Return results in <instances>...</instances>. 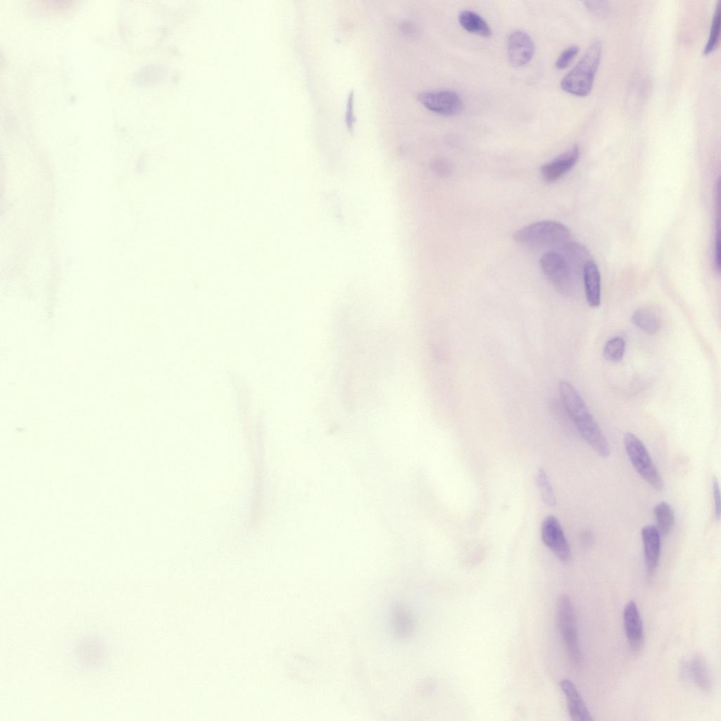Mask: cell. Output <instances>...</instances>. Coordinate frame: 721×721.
Masks as SVG:
<instances>
[{
	"mask_svg": "<svg viewBox=\"0 0 721 721\" xmlns=\"http://www.w3.org/2000/svg\"><path fill=\"white\" fill-rule=\"evenodd\" d=\"M601 53V42L594 41L576 65L563 77L560 82L561 88L575 96L588 95L594 84Z\"/></svg>",
	"mask_w": 721,
	"mask_h": 721,
	"instance_id": "cell-2",
	"label": "cell"
},
{
	"mask_svg": "<svg viewBox=\"0 0 721 721\" xmlns=\"http://www.w3.org/2000/svg\"><path fill=\"white\" fill-rule=\"evenodd\" d=\"M560 686L566 697L570 718L575 721L594 720L574 683L569 679H563L560 682Z\"/></svg>",
	"mask_w": 721,
	"mask_h": 721,
	"instance_id": "cell-13",
	"label": "cell"
},
{
	"mask_svg": "<svg viewBox=\"0 0 721 721\" xmlns=\"http://www.w3.org/2000/svg\"><path fill=\"white\" fill-rule=\"evenodd\" d=\"M721 2L717 1L714 13L713 15L710 30L706 46L703 49V54L711 53L718 45L720 41V24H721Z\"/></svg>",
	"mask_w": 721,
	"mask_h": 721,
	"instance_id": "cell-20",
	"label": "cell"
},
{
	"mask_svg": "<svg viewBox=\"0 0 721 721\" xmlns=\"http://www.w3.org/2000/svg\"><path fill=\"white\" fill-rule=\"evenodd\" d=\"M582 277L588 304L593 308L598 307L601 303V275L592 259L584 265Z\"/></svg>",
	"mask_w": 721,
	"mask_h": 721,
	"instance_id": "cell-15",
	"label": "cell"
},
{
	"mask_svg": "<svg viewBox=\"0 0 721 721\" xmlns=\"http://www.w3.org/2000/svg\"><path fill=\"white\" fill-rule=\"evenodd\" d=\"M556 251L563 256L577 279L582 277L584 265L591 259L586 246L579 242L569 240Z\"/></svg>",
	"mask_w": 721,
	"mask_h": 721,
	"instance_id": "cell-14",
	"label": "cell"
},
{
	"mask_svg": "<svg viewBox=\"0 0 721 721\" xmlns=\"http://www.w3.org/2000/svg\"><path fill=\"white\" fill-rule=\"evenodd\" d=\"M641 537L646 574L652 577L660 558V534L656 526L650 525L642 528Z\"/></svg>",
	"mask_w": 721,
	"mask_h": 721,
	"instance_id": "cell-12",
	"label": "cell"
},
{
	"mask_svg": "<svg viewBox=\"0 0 721 721\" xmlns=\"http://www.w3.org/2000/svg\"><path fill=\"white\" fill-rule=\"evenodd\" d=\"M418 100L430 111L446 116L455 115L463 108L460 96L451 90L424 92L418 95Z\"/></svg>",
	"mask_w": 721,
	"mask_h": 721,
	"instance_id": "cell-8",
	"label": "cell"
},
{
	"mask_svg": "<svg viewBox=\"0 0 721 721\" xmlns=\"http://www.w3.org/2000/svg\"><path fill=\"white\" fill-rule=\"evenodd\" d=\"M557 622L570 660L573 666L579 670L583 658L576 627V616L572 602L565 594H561L558 599Z\"/></svg>",
	"mask_w": 721,
	"mask_h": 721,
	"instance_id": "cell-4",
	"label": "cell"
},
{
	"mask_svg": "<svg viewBox=\"0 0 721 721\" xmlns=\"http://www.w3.org/2000/svg\"><path fill=\"white\" fill-rule=\"evenodd\" d=\"M558 390L564 408L582 438L594 434L599 426L577 390L565 380L559 382Z\"/></svg>",
	"mask_w": 721,
	"mask_h": 721,
	"instance_id": "cell-3",
	"label": "cell"
},
{
	"mask_svg": "<svg viewBox=\"0 0 721 721\" xmlns=\"http://www.w3.org/2000/svg\"><path fill=\"white\" fill-rule=\"evenodd\" d=\"M432 170L438 175L445 176L449 173V166L441 161H435L431 165Z\"/></svg>",
	"mask_w": 721,
	"mask_h": 721,
	"instance_id": "cell-27",
	"label": "cell"
},
{
	"mask_svg": "<svg viewBox=\"0 0 721 721\" xmlns=\"http://www.w3.org/2000/svg\"><path fill=\"white\" fill-rule=\"evenodd\" d=\"M715 209L717 212V220H720V182L718 179L715 186Z\"/></svg>",
	"mask_w": 721,
	"mask_h": 721,
	"instance_id": "cell-28",
	"label": "cell"
},
{
	"mask_svg": "<svg viewBox=\"0 0 721 721\" xmlns=\"http://www.w3.org/2000/svg\"><path fill=\"white\" fill-rule=\"evenodd\" d=\"M507 53L509 62L514 67L527 64L533 57L534 44L530 36L524 31L512 32L507 40Z\"/></svg>",
	"mask_w": 721,
	"mask_h": 721,
	"instance_id": "cell-9",
	"label": "cell"
},
{
	"mask_svg": "<svg viewBox=\"0 0 721 721\" xmlns=\"http://www.w3.org/2000/svg\"><path fill=\"white\" fill-rule=\"evenodd\" d=\"M537 483L541 491V499L547 505L554 506L556 504V497L553 487L543 469H539L538 470Z\"/></svg>",
	"mask_w": 721,
	"mask_h": 721,
	"instance_id": "cell-22",
	"label": "cell"
},
{
	"mask_svg": "<svg viewBox=\"0 0 721 721\" xmlns=\"http://www.w3.org/2000/svg\"><path fill=\"white\" fill-rule=\"evenodd\" d=\"M715 227L716 230L714 244V265L717 272H720L721 265L720 220H716Z\"/></svg>",
	"mask_w": 721,
	"mask_h": 721,
	"instance_id": "cell-24",
	"label": "cell"
},
{
	"mask_svg": "<svg viewBox=\"0 0 721 721\" xmlns=\"http://www.w3.org/2000/svg\"><path fill=\"white\" fill-rule=\"evenodd\" d=\"M625 342L622 337H615L609 339L603 348V356L613 363L620 361L625 353Z\"/></svg>",
	"mask_w": 721,
	"mask_h": 721,
	"instance_id": "cell-21",
	"label": "cell"
},
{
	"mask_svg": "<svg viewBox=\"0 0 721 721\" xmlns=\"http://www.w3.org/2000/svg\"><path fill=\"white\" fill-rule=\"evenodd\" d=\"M579 156L577 145H574L552 161L544 164L540 170L542 178L546 182H553L560 179L577 163Z\"/></svg>",
	"mask_w": 721,
	"mask_h": 721,
	"instance_id": "cell-10",
	"label": "cell"
},
{
	"mask_svg": "<svg viewBox=\"0 0 721 721\" xmlns=\"http://www.w3.org/2000/svg\"><path fill=\"white\" fill-rule=\"evenodd\" d=\"M460 25L468 32L488 37L491 30L487 22L479 14L470 10L461 11L458 15Z\"/></svg>",
	"mask_w": 721,
	"mask_h": 721,
	"instance_id": "cell-18",
	"label": "cell"
},
{
	"mask_svg": "<svg viewBox=\"0 0 721 721\" xmlns=\"http://www.w3.org/2000/svg\"><path fill=\"white\" fill-rule=\"evenodd\" d=\"M713 497L714 502V510L715 515L717 520L720 518L721 512V504H720V491L719 482L716 477H714L713 480Z\"/></svg>",
	"mask_w": 721,
	"mask_h": 721,
	"instance_id": "cell-25",
	"label": "cell"
},
{
	"mask_svg": "<svg viewBox=\"0 0 721 721\" xmlns=\"http://www.w3.org/2000/svg\"><path fill=\"white\" fill-rule=\"evenodd\" d=\"M353 115V93L351 92L348 96L345 115V123L348 129L351 130L354 123Z\"/></svg>",
	"mask_w": 721,
	"mask_h": 721,
	"instance_id": "cell-26",
	"label": "cell"
},
{
	"mask_svg": "<svg viewBox=\"0 0 721 721\" xmlns=\"http://www.w3.org/2000/svg\"><path fill=\"white\" fill-rule=\"evenodd\" d=\"M632 321L637 327L649 334L657 333L661 327L659 313L649 307L641 308L634 311Z\"/></svg>",
	"mask_w": 721,
	"mask_h": 721,
	"instance_id": "cell-17",
	"label": "cell"
},
{
	"mask_svg": "<svg viewBox=\"0 0 721 721\" xmlns=\"http://www.w3.org/2000/svg\"><path fill=\"white\" fill-rule=\"evenodd\" d=\"M687 673L691 681L702 691H709L711 677L707 663L700 655H695L687 663Z\"/></svg>",
	"mask_w": 721,
	"mask_h": 721,
	"instance_id": "cell-16",
	"label": "cell"
},
{
	"mask_svg": "<svg viewBox=\"0 0 721 721\" xmlns=\"http://www.w3.org/2000/svg\"><path fill=\"white\" fill-rule=\"evenodd\" d=\"M624 446L635 470L653 489L661 491L664 486L663 479L643 442L634 434L627 432L624 437Z\"/></svg>",
	"mask_w": 721,
	"mask_h": 721,
	"instance_id": "cell-5",
	"label": "cell"
},
{
	"mask_svg": "<svg viewBox=\"0 0 721 721\" xmlns=\"http://www.w3.org/2000/svg\"><path fill=\"white\" fill-rule=\"evenodd\" d=\"M653 511L660 534L665 537L668 535L674 526L675 518L672 507L667 502L661 501L655 506Z\"/></svg>",
	"mask_w": 721,
	"mask_h": 721,
	"instance_id": "cell-19",
	"label": "cell"
},
{
	"mask_svg": "<svg viewBox=\"0 0 721 721\" xmlns=\"http://www.w3.org/2000/svg\"><path fill=\"white\" fill-rule=\"evenodd\" d=\"M539 263L544 274L559 292L565 295L574 292L578 279L558 251H546Z\"/></svg>",
	"mask_w": 721,
	"mask_h": 721,
	"instance_id": "cell-6",
	"label": "cell"
},
{
	"mask_svg": "<svg viewBox=\"0 0 721 721\" xmlns=\"http://www.w3.org/2000/svg\"><path fill=\"white\" fill-rule=\"evenodd\" d=\"M541 539L544 545L562 562L568 563L572 558L569 543L558 519L548 515L542 522Z\"/></svg>",
	"mask_w": 721,
	"mask_h": 721,
	"instance_id": "cell-7",
	"label": "cell"
},
{
	"mask_svg": "<svg viewBox=\"0 0 721 721\" xmlns=\"http://www.w3.org/2000/svg\"><path fill=\"white\" fill-rule=\"evenodd\" d=\"M579 49L577 45H572L564 49L556 61V67L560 70L565 68L577 54Z\"/></svg>",
	"mask_w": 721,
	"mask_h": 721,
	"instance_id": "cell-23",
	"label": "cell"
},
{
	"mask_svg": "<svg viewBox=\"0 0 721 721\" xmlns=\"http://www.w3.org/2000/svg\"><path fill=\"white\" fill-rule=\"evenodd\" d=\"M513 239L528 248L558 250L570 240V231L561 222L542 220L519 229L513 234Z\"/></svg>",
	"mask_w": 721,
	"mask_h": 721,
	"instance_id": "cell-1",
	"label": "cell"
},
{
	"mask_svg": "<svg viewBox=\"0 0 721 721\" xmlns=\"http://www.w3.org/2000/svg\"><path fill=\"white\" fill-rule=\"evenodd\" d=\"M624 627L630 648L639 651L644 641L643 622L637 606L634 601H629L623 610Z\"/></svg>",
	"mask_w": 721,
	"mask_h": 721,
	"instance_id": "cell-11",
	"label": "cell"
}]
</instances>
